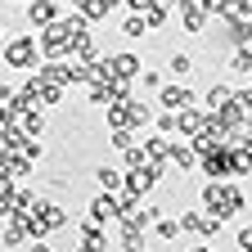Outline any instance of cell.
Returning <instances> with one entry per match:
<instances>
[{"instance_id": "obj_1", "label": "cell", "mask_w": 252, "mask_h": 252, "mask_svg": "<svg viewBox=\"0 0 252 252\" xmlns=\"http://www.w3.org/2000/svg\"><path fill=\"white\" fill-rule=\"evenodd\" d=\"M203 212H212L216 220H225V216L243 212V194H239L234 185H225V180H212L203 189Z\"/></svg>"}, {"instance_id": "obj_2", "label": "cell", "mask_w": 252, "mask_h": 252, "mask_svg": "<svg viewBox=\"0 0 252 252\" xmlns=\"http://www.w3.org/2000/svg\"><path fill=\"white\" fill-rule=\"evenodd\" d=\"M5 68H36V36H18L5 45Z\"/></svg>"}, {"instance_id": "obj_3", "label": "cell", "mask_w": 252, "mask_h": 252, "mask_svg": "<svg viewBox=\"0 0 252 252\" xmlns=\"http://www.w3.org/2000/svg\"><path fill=\"white\" fill-rule=\"evenodd\" d=\"M158 104H162L167 113H180L194 104V90H185V86H158Z\"/></svg>"}, {"instance_id": "obj_4", "label": "cell", "mask_w": 252, "mask_h": 252, "mask_svg": "<svg viewBox=\"0 0 252 252\" xmlns=\"http://www.w3.org/2000/svg\"><path fill=\"white\" fill-rule=\"evenodd\" d=\"M108 72H113L117 81H131V77L144 72V63H140L135 54H113V59H108Z\"/></svg>"}, {"instance_id": "obj_5", "label": "cell", "mask_w": 252, "mask_h": 252, "mask_svg": "<svg viewBox=\"0 0 252 252\" xmlns=\"http://www.w3.org/2000/svg\"><path fill=\"white\" fill-rule=\"evenodd\" d=\"M180 18H185V32H194V36H203V27H207V9L194 5V0H180Z\"/></svg>"}, {"instance_id": "obj_6", "label": "cell", "mask_w": 252, "mask_h": 252, "mask_svg": "<svg viewBox=\"0 0 252 252\" xmlns=\"http://www.w3.org/2000/svg\"><path fill=\"white\" fill-rule=\"evenodd\" d=\"M117 216H122V207H117L113 194H99L90 203V220H94V225H108V220H117Z\"/></svg>"}, {"instance_id": "obj_7", "label": "cell", "mask_w": 252, "mask_h": 252, "mask_svg": "<svg viewBox=\"0 0 252 252\" xmlns=\"http://www.w3.org/2000/svg\"><path fill=\"white\" fill-rule=\"evenodd\" d=\"M203 122H207V117H203L194 104H189V108H180V113H176V131H180L185 140H194V135L203 131Z\"/></svg>"}, {"instance_id": "obj_8", "label": "cell", "mask_w": 252, "mask_h": 252, "mask_svg": "<svg viewBox=\"0 0 252 252\" xmlns=\"http://www.w3.org/2000/svg\"><path fill=\"white\" fill-rule=\"evenodd\" d=\"M59 18V9L50 5V0H32V5H27V23H36V27H50Z\"/></svg>"}, {"instance_id": "obj_9", "label": "cell", "mask_w": 252, "mask_h": 252, "mask_svg": "<svg viewBox=\"0 0 252 252\" xmlns=\"http://www.w3.org/2000/svg\"><path fill=\"white\" fill-rule=\"evenodd\" d=\"M36 216L45 220V230H63L68 225V212H63L59 203H36Z\"/></svg>"}, {"instance_id": "obj_10", "label": "cell", "mask_w": 252, "mask_h": 252, "mask_svg": "<svg viewBox=\"0 0 252 252\" xmlns=\"http://www.w3.org/2000/svg\"><path fill=\"white\" fill-rule=\"evenodd\" d=\"M225 104H234V90L230 86H212L207 90V113H220Z\"/></svg>"}, {"instance_id": "obj_11", "label": "cell", "mask_w": 252, "mask_h": 252, "mask_svg": "<svg viewBox=\"0 0 252 252\" xmlns=\"http://www.w3.org/2000/svg\"><path fill=\"white\" fill-rule=\"evenodd\" d=\"M171 162H176V167H198V149H194V144H185V140L171 144Z\"/></svg>"}, {"instance_id": "obj_12", "label": "cell", "mask_w": 252, "mask_h": 252, "mask_svg": "<svg viewBox=\"0 0 252 252\" xmlns=\"http://www.w3.org/2000/svg\"><path fill=\"white\" fill-rule=\"evenodd\" d=\"M77 252H104V230L94 225V220H86V239H81Z\"/></svg>"}, {"instance_id": "obj_13", "label": "cell", "mask_w": 252, "mask_h": 252, "mask_svg": "<svg viewBox=\"0 0 252 252\" xmlns=\"http://www.w3.org/2000/svg\"><path fill=\"white\" fill-rule=\"evenodd\" d=\"M94 180H99L108 194H117V189H122V171H117V167H94Z\"/></svg>"}, {"instance_id": "obj_14", "label": "cell", "mask_w": 252, "mask_h": 252, "mask_svg": "<svg viewBox=\"0 0 252 252\" xmlns=\"http://www.w3.org/2000/svg\"><path fill=\"white\" fill-rule=\"evenodd\" d=\"M149 117H153V108L131 99V108H126V122H131V126H149Z\"/></svg>"}, {"instance_id": "obj_15", "label": "cell", "mask_w": 252, "mask_h": 252, "mask_svg": "<svg viewBox=\"0 0 252 252\" xmlns=\"http://www.w3.org/2000/svg\"><path fill=\"white\" fill-rule=\"evenodd\" d=\"M23 131H27V135H41V131H45V117L27 108V113H23Z\"/></svg>"}, {"instance_id": "obj_16", "label": "cell", "mask_w": 252, "mask_h": 252, "mask_svg": "<svg viewBox=\"0 0 252 252\" xmlns=\"http://www.w3.org/2000/svg\"><path fill=\"white\" fill-rule=\"evenodd\" d=\"M167 68H171L176 77H189V72H194V59H189V54H171V63H167Z\"/></svg>"}, {"instance_id": "obj_17", "label": "cell", "mask_w": 252, "mask_h": 252, "mask_svg": "<svg viewBox=\"0 0 252 252\" xmlns=\"http://www.w3.org/2000/svg\"><path fill=\"white\" fill-rule=\"evenodd\" d=\"M158 239H180V220H158Z\"/></svg>"}, {"instance_id": "obj_18", "label": "cell", "mask_w": 252, "mask_h": 252, "mask_svg": "<svg viewBox=\"0 0 252 252\" xmlns=\"http://www.w3.org/2000/svg\"><path fill=\"white\" fill-rule=\"evenodd\" d=\"M122 32H126V36H144V32H149V23L135 14V18H126V27H122Z\"/></svg>"}, {"instance_id": "obj_19", "label": "cell", "mask_w": 252, "mask_h": 252, "mask_svg": "<svg viewBox=\"0 0 252 252\" xmlns=\"http://www.w3.org/2000/svg\"><path fill=\"white\" fill-rule=\"evenodd\" d=\"M158 131H162V135H176V113H162V117H158Z\"/></svg>"}, {"instance_id": "obj_20", "label": "cell", "mask_w": 252, "mask_h": 252, "mask_svg": "<svg viewBox=\"0 0 252 252\" xmlns=\"http://www.w3.org/2000/svg\"><path fill=\"white\" fill-rule=\"evenodd\" d=\"M239 252H252V230H239Z\"/></svg>"}, {"instance_id": "obj_21", "label": "cell", "mask_w": 252, "mask_h": 252, "mask_svg": "<svg viewBox=\"0 0 252 252\" xmlns=\"http://www.w3.org/2000/svg\"><path fill=\"white\" fill-rule=\"evenodd\" d=\"M27 252H50V243H32V248H27Z\"/></svg>"}, {"instance_id": "obj_22", "label": "cell", "mask_w": 252, "mask_h": 252, "mask_svg": "<svg viewBox=\"0 0 252 252\" xmlns=\"http://www.w3.org/2000/svg\"><path fill=\"white\" fill-rule=\"evenodd\" d=\"M113 5H122V0H104V9H113Z\"/></svg>"}, {"instance_id": "obj_23", "label": "cell", "mask_w": 252, "mask_h": 252, "mask_svg": "<svg viewBox=\"0 0 252 252\" xmlns=\"http://www.w3.org/2000/svg\"><path fill=\"white\" fill-rule=\"evenodd\" d=\"M122 252H140V248H135V243H126V248H122Z\"/></svg>"}, {"instance_id": "obj_24", "label": "cell", "mask_w": 252, "mask_h": 252, "mask_svg": "<svg viewBox=\"0 0 252 252\" xmlns=\"http://www.w3.org/2000/svg\"><path fill=\"white\" fill-rule=\"evenodd\" d=\"M185 252H212V248H185Z\"/></svg>"}, {"instance_id": "obj_25", "label": "cell", "mask_w": 252, "mask_h": 252, "mask_svg": "<svg viewBox=\"0 0 252 252\" xmlns=\"http://www.w3.org/2000/svg\"><path fill=\"white\" fill-rule=\"evenodd\" d=\"M0 32H5V27H0Z\"/></svg>"}]
</instances>
